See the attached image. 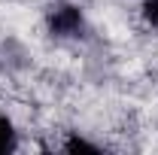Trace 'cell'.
I'll list each match as a JSON object with an SVG mask.
<instances>
[{
    "label": "cell",
    "mask_w": 158,
    "mask_h": 155,
    "mask_svg": "<svg viewBox=\"0 0 158 155\" xmlns=\"http://www.w3.org/2000/svg\"><path fill=\"white\" fill-rule=\"evenodd\" d=\"M46 27L55 40H79V37H85L88 21H85V12L76 3H58L46 15Z\"/></svg>",
    "instance_id": "obj_1"
},
{
    "label": "cell",
    "mask_w": 158,
    "mask_h": 155,
    "mask_svg": "<svg viewBox=\"0 0 158 155\" xmlns=\"http://www.w3.org/2000/svg\"><path fill=\"white\" fill-rule=\"evenodd\" d=\"M19 149V131L12 125V119L6 113H0V155H9Z\"/></svg>",
    "instance_id": "obj_2"
},
{
    "label": "cell",
    "mask_w": 158,
    "mask_h": 155,
    "mask_svg": "<svg viewBox=\"0 0 158 155\" xmlns=\"http://www.w3.org/2000/svg\"><path fill=\"white\" fill-rule=\"evenodd\" d=\"M61 149H64V152H70V155H79V152H85V155H98V152H100L98 143L85 140L82 134H70L67 140H64V146H61Z\"/></svg>",
    "instance_id": "obj_3"
},
{
    "label": "cell",
    "mask_w": 158,
    "mask_h": 155,
    "mask_svg": "<svg viewBox=\"0 0 158 155\" xmlns=\"http://www.w3.org/2000/svg\"><path fill=\"white\" fill-rule=\"evenodd\" d=\"M143 19L149 27L158 31V0H143Z\"/></svg>",
    "instance_id": "obj_4"
}]
</instances>
